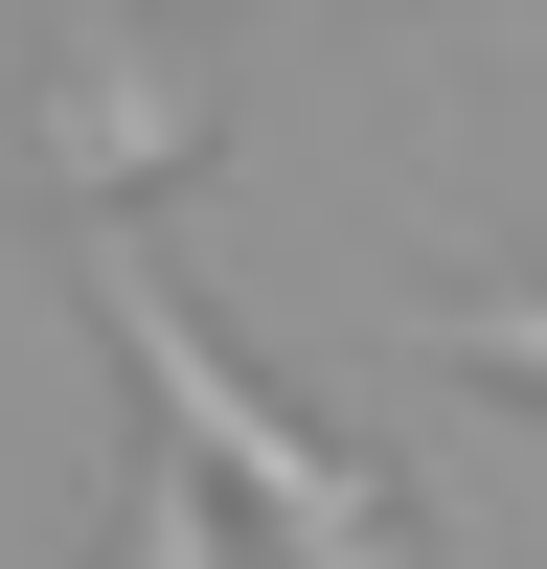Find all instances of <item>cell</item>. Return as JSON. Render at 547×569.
I'll list each match as a JSON object with an SVG mask.
<instances>
[{
    "label": "cell",
    "mask_w": 547,
    "mask_h": 569,
    "mask_svg": "<svg viewBox=\"0 0 547 569\" xmlns=\"http://www.w3.org/2000/svg\"><path fill=\"white\" fill-rule=\"evenodd\" d=\"M23 160L69 182V228H137V182L206 160V69H160L137 23H69V46L23 69Z\"/></svg>",
    "instance_id": "obj_2"
},
{
    "label": "cell",
    "mask_w": 547,
    "mask_h": 569,
    "mask_svg": "<svg viewBox=\"0 0 547 569\" xmlns=\"http://www.w3.org/2000/svg\"><path fill=\"white\" fill-rule=\"evenodd\" d=\"M434 342L501 365V388H547V273H525V297H434Z\"/></svg>",
    "instance_id": "obj_4"
},
{
    "label": "cell",
    "mask_w": 547,
    "mask_h": 569,
    "mask_svg": "<svg viewBox=\"0 0 547 569\" xmlns=\"http://www.w3.org/2000/svg\"><path fill=\"white\" fill-rule=\"evenodd\" d=\"M69 273H91V342L137 365V433H160L206 501H251L297 569H434V547H410V501H388V456H365V433H319L297 388H251V365H228V319L182 297L137 228H91Z\"/></svg>",
    "instance_id": "obj_1"
},
{
    "label": "cell",
    "mask_w": 547,
    "mask_h": 569,
    "mask_svg": "<svg viewBox=\"0 0 547 569\" xmlns=\"http://www.w3.org/2000/svg\"><path fill=\"white\" fill-rule=\"evenodd\" d=\"M115 569H251V547H228V501L182 479L160 433H137V479H115Z\"/></svg>",
    "instance_id": "obj_3"
}]
</instances>
